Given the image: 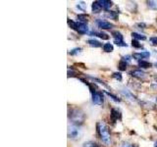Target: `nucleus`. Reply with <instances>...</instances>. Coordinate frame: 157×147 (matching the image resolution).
<instances>
[{"label": "nucleus", "instance_id": "3", "mask_svg": "<svg viewBox=\"0 0 157 147\" xmlns=\"http://www.w3.org/2000/svg\"><path fill=\"white\" fill-rule=\"evenodd\" d=\"M112 35L114 37V42L116 43L117 45L119 46H127V43L124 42V39H123V35L122 33L119 32H112Z\"/></svg>", "mask_w": 157, "mask_h": 147}, {"label": "nucleus", "instance_id": "12", "mask_svg": "<svg viewBox=\"0 0 157 147\" xmlns=\"http://www.w3.org/2000/svg\"><path fill=\"white\" fill-rule=\"evenodd\" d=\"M138 66L143 69H147V68H150V67L152 66V64L145 60H140V61H138Z\"/></svg>", "mask_w": 157, "mask_h": 147}, {"label": "nucleus", "instance_id": "20", "mask_svg": "<svg viewBox=\"0 0 157 147\" xmlns=\"http://www.w3.org/2000/svg\"><path fill=\"white\" fill-rule=\"evenodd\" d=\"M147 4H148V7L150 9L157 10V1H148Z\"/></svg>", "mask_w": 157, "mask_h": 147}, {"label": "nucleus", "instance_id": "24", "mask_svg": "<svg viewBox=\"0 0 157 147\" xmlns=\"http://www.w3.org/2000/svg\"><path fill=\"white\" fill-rule=\"evenodd\" d=\"M83 147H97L96 144L94 142H91V141H89V142H86L83 145Z\"/></svg>", "mask_w": 157, "mask_h": 147}, {"label": "nucleus", "instance_id": "11", "mask_svg": "<svg viewBox=\"0 0 157 147\" xmlns=\"http://www.w3.org/2000/svg\"><path fill=\"white\" fill-rule=\"evenodd\" d=\"M133 77H135V78H138V79H142L145 78V73H143L142 71H140V70H136V71H133L131 73Z\"/></svg>", "mask_w": 157, "mask_h": 147}, {"label": "nucleus", "instance_id": "5", "mask_svg": "<svg viewBox=\"0 0 157 147\" xmlns=\"http://www.w3.org/2000/svg\"><path fill=\"white\" fill-rule=\"evenodd\" d=\"M92 101L96 105H101L103 103V95L98 91H95L92 93Z\"/></svg>", "mask_w": 157, "mask_h": 147}, {"label": "nucleus", "instance_id": "2", "mask_svg": "<svg viewBox=\"0 0 157 147\" xmlns=\"http://www.w3.org/2000/svg\"><path fill=\"white\" fill-rule=\"evenodd\" d=\"M70 118L75 124H82L84 122V116L83 113L81 112V111L76 109V110L72 111V114L70 115Z\"/></svg>", "mask_w": 157, "mask_h": 147}, {"label": "nucleus", "instance_id": "7", "mask_svg": "<svg viewBox=\"0 0 157 147\" xmlns=\"http://www.w3.org/2000/svg\"><path fill=\"white\" fill-rule=\"evenodd\" d=\"M87 32H89V28H87V25L86 23L78 22V32L82 33V35H84Z\"/></svg>", "mask_w": 157, "mask_h": 147}, {"label": "nucleus", "instance_id": "30", "mask_svg": "<svg viewBox=\"0 0 157 147\" xmlns=\"http://www.w3.org/2000/svg\"><path fill=\"white\" fill-rule=\"evenodd\" d=\"M150 41L152 42V44L157 45V37H151L150 38Z\"/></svg>", "mask_w": 157, "mask_h": 147}, {"label": "nucleus", "instance_id": "10", "mask_svg": "<svg viewBox=\"0 0 157 147\" xmlns=\"http://www.w3.org/2000/svg\"><path fill=\"white\" fill-rule=\"evenodd\" d=\"M121 118V113L119 110L117 109H112L111 111V119L113 122H116V121L118 120V119Z\"/></svg>", "mask_w": 157, "mask_h": 147}, {"label": "nucleus", "instance_id": "25", "mask_svg": "<svg viewBox=\"0 0 157 147\" xmlns=\"http://www.w3.org/2000/svg\"><path fill=\"white\" fill-rule=\"evenodd\" d=\"M113 78L118 79V81H122V75H121V73H114L113 74Z\"/></svg>", "mask_w": 157, "mask_h": 147}, {"label": "nucleus", "instance_id": "26", "mask_svg": "<svg viewBox=\"0 0 157 147\" xmlns=\"http://www.w3.org/2000/svg\"><path fill=\"white\" fill-rule=\"evenodd\" d=\"M106 94H107V95H108V96H109V97H111V98H112V99H113V100H114V101H115V102H119V101H120V100H119V99H118V98H117V97H116V96H115V95H113V94H111V93H109V92H106Z\"/></svg>", "mask_w": 157, "mask_h": 147}, {"label": "nucleus", "instance_id": "18", "mask_svg": "<svg viewBox=\"0 0 157 147\" xmlns=\"http://www.w3.org/2000/svg\"><path fill=\"white\" fill-rule=\"evenodd\" d=\"M132 35H133V39H142V40L146 39V37H145V35H140V33L133 32V33H132Z\"/></svg>", "mask_w": 157, "mask_h": 147}, {"label": "nucleus", "instance_id": "6", "mask_svg": "<svg viewBox=\"0 0 157 147\" xmlns=\"http://www.w3.org/2000/svg\"><path fill=\"white\" fill-rule=\"evenodd\" d=\"M96 24L98 26V28L102 30H110L112 29L113 25L111 23L107 22V21H102V20H96Z\"/></svg>", "mask_w": 157, "mask_h": 147}, {"label": "nucleus", "instance_id": "28", "mask_svg": "<svg viewBox=\"0 0 157 147\" xmlns=\"http://www.w3.org/2000/svg\"><path fill=\"white\" fill-rule=\"evenodd\" d=\"M80 51H81V48H75V49H73V50L71 51L70 54H71V55H75V54H78Z\"/></svg>", "mask_w": 157, "mask_h": 147}, {"label": "nucleus", "instance_id": "29", "mask_svg": "<svg viewBox=\"0 0 157 147\" xmlns=\"http://www.w3.org/2000/svg\"><path fill=\"white\" fill-rule=\"evenodd\" d=\"M122 60L125 61L126 63H130V62H131V57H130V56H125V57L123 58Z\"/></svg>", "mask_w": 157, "mask_h": 147}, {"label": "nucleus", "instance_id": "31", "mask_svg": "<svg viewBox=\"0 0 157 147\" xmlns=\"http://www.w3.org/2000/svg\"><path fill=\"white\" fill-rule=\"evenodd\" d=\"M121 147H133L132 144H129V143H123V145Z\"/></svg>", "mask_w": 157, "mask_h": 147}, {"label": "nucleus", "instance_id": "9", "mask_svg": "<svg viewBox=\"0 0 157 147\" xmlns=\"http://www.w3.org/2000/svg\"><path fill=\"white\" fill-rule=\"evenodd\" d=\"M98 3H99L100 6H101V8L105 9V10H108L113 4L112 1H108V0H99Z\"/></svg>", "mask_w": 157, "mask_h": 147}, {"label": "nucleus", "instance_id": "13", "mask_svg": "<svg viewBox=\"0 0 157 147\" xmlns=\"http://www.w3.org/2000/svg\"><path fill=\"white\" fill-rule=\"evenodd\" d=\"M92 12L93 13H98L100 10H101L102 8H101V6L99 5V3H98V1H94L93 3H92Z\"/></svg>", "mask_w": 157, "mask_h": 147}, {"label": "nucleus", "instance_id": "22", "mask_svg": "<svg viewBox=\"0 0 157 147\" xmlns=\"http://www.w3.org/2000/svg\"><path fill=\"white\" fill-rule=\"evenodd\" d=\"M86 18H87V16L86 15H79L78 16V19H79V21L81 23H86V22H87V20H86Z\"/></svg>", "mask_w": 157, "mask_h": 147}, {"label": "nucleus", "instance_id": "16", "mask_svg": "<svg viewBox=\"0 0 157 147\" xmlns=\"http://www.w3.org/2000/svg\"><path fill=\"white\" fill-rule=\"evenodd\" d=\"M92 35H96V37H98L100 38H102V39H108L109 38V37L106 35V33H104V32H91Z\"/></svg>", "mask_w": 157, "mask_h": 147}, {"label": "nucleus", "instance_id": "14", "mask_svg": "<svg viewBox=\"0 0 157 147\" xmlns=\"http://www.w3.org/2000/svg\"><path fill=\"white\" fill-rule=\"evenodd\" d=\"M87 43L91 46H92V47H100V46H101V43H100L99 41L94 40V39H89L87 41Z\"/></svg>", "mask_w": 157, "mask_h": 147}, {"label": "nucleus", "instance_id": "4", "mask_svg": "<svg viewBox=\"0 0 157 147\" xmlns=\"http://www.w3.org/2000/svg\"><path fill=\"white\" fill-rule=\"evenodd\" d=\"M68 135H69V137L73 138V139L78 138L80 135V128L77 127V126H71V127H69Z\"/></svg>", "mask_w": 157, "mask_h": 147}, {"label": "nucleus", "instance_id": "27", "mask_svg": "<svg viewBox=\"0 0 157 147\" xmlns=\"http://www.w3.org/2000/svg\"><path fill=\"white\" fill-rule=\"evenodd\" d=\"M107 16L110 17V18H112V19H114V20L117 19V14H116L115 12H110L109 14L107 15Z\"/></svg>", "mask_w": 157, "mask_h": 147}, {"label": "nucleus", "instance_id": "19", "mask_svg": "<svg viewBox=\"0 0 157 147\" xmlns=\"http://www.w3.org/2000/svg\"><path fill=\"white\" fill-rule=\"evenodd\" d=\"M119 70L120 71H126V69H127V63H126L125 61H123V60H121L119 62Z\"/></svg>", "mask_w": 157, "mask_h": 147}, {"label": "nucleus", "instance_id": "8", "mask_svg": "<svg viewBox=\"0 0 157 147\" xmlns=\"http://www.w3.org/2000/svg\"><path fill=\"white\" fill-rule=\"evenodd\" d=\"M150 56V53L147 52V51H142L140 53H135L133 54V58L138 59V61H140V59H146Z\"/></svg>", "mask_w": 157, "mask_h": 147}, {"label": "nucleus", "instance_id": "23", "mask_svg": "<svg viewBox=\"0 0 157 147\" xmlns=\"http://www.w3.org/2000/svg\"><path fill=\"white\" fill-rule=\"evenodd\" d=\"M132 44H133V47H136V48H140L141 47V44L136 39H133L132 40Z\"/></svg>", "mask_w": 157, "mask_h": 147}, {"label": "nucleus", "instance_id": "1", "mask_svg": "<svg viewBox=\"0 0 157 147\" xmlns=\"http://www.w3.org/2000/svg\"><path fill=\"white\" fill-rule=\"evenodd\" d=\"M97 130L100 135V138L105 144H110V133L107 126L104 123L100 122L97 124Z\"/></svg>", "mask_w": 157, "mask_h": 147}, {"label": "nucleus", "instance_id": "17", "mask_svg": "<svg viewBox=\"0 0 157 147\" xmlns=\"http://www.w3.org/2000/svg\"><path fill=\"white\" fill-rule=\"evenodd\" d=\"M68 24L74 30H77V32H78V23L74 22V21H72L70 19H68Z\"/></svg>", "mask_w": 157, "mask_h": 147}, {"label": "nucleus", "instance_id": "15", "mask_svg": "<svg viewBox=\"0 0 157 147\" xmlns=\"http://www.w3.org/2000/svg\"><path fill=\"white\" fill-rule=\"evenodd\" d=\"M113 49H114V47H113L112 43H105L103 45V50L105 52H112Z\"/></svg>", "mask_w": 157, "mask_h": 147}, {"label": "nucleus", "instance_id": "21", "mask_svg": "<svg viewBox=\"0 0 157 147\" xmlns=\"http://www.w3.org/2000/svg\"><path fill=\"white\" fill-rule=\"evenodd\" d=\"M122 93L125 95V96H127V97H130V99H132V100H133L135 99V97L133 96L132 95V93H131L129 90H127V89H123L122 90Z\"/></svg>", "mask_w": 157, "mask_h": 147}, {"label": "nucleus", "instance_id": "32", "mask_svg": "<svg viewBox=\"0 0 157 147\" xmlns=\"http://www.w3.org/2000/svg\"><path fill=\"white\" fill-rule=\"evenodd\" d=\"M154 147H157V142H155V145H154Z\"/></svg>", "mask_w": 157, "mask_h": 147}]
</instances>
